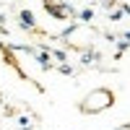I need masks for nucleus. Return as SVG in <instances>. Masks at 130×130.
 <instances>
[{
	"mask_svg": "<svg viewBox=\"0 0 130 130\" xmlns=\"http://www.w3.org/2000/svg\"><path fill=\"white\" fill-rule=\"evenodd\" d=\"M115 104V94L109 89H94L86 94V99L81 102V112L83 115H99L104 109H109Z\"/></svg>",
	"mask_w": 130,
	"mask_h": 130,
	"instance_id": "nucleus-1",
	"label": "nucleus"
},
{
	"mask_svg": "<svg viewBox=\"0 0 130 130\" xmlns=\"http://www.w3.org/2000/svg\"><path fill=\"white\" fill-rule=\"evenodd\" d=\"M44 10L52 18H57V21H65V18H73L75 16V10H73L70 3H52V0H44Z\"/></svg>",
	"mask_w": 130,
	"mask_h": 130,
	"instance_id": "nucleus-2",
	"label": "nucleus"
},
{
	"mask_svg": "<svg viewBox=\"0 0 130 130\" xmlns=\"http://www.w3.org/2000/svg\"><path fill=\"white\" fill-rule=\"evenodd\" d=\"M18 24H21V29H24V31H29V29H34L37 26V18H34V13H31V10H21V13H18Z\"/></svg>",
	"mask_w": 130,
	"mask_h": 130,
	"instance_id": "nucleus-3",
	"label": "nucleus"
},
{
	"mask_svg": "<svg viewBox=\"0 0 130 130\" xmlns=\"http://www.w3.org/2000/svg\"><path fill=\"white\" fill-rule=\"evenodd\" d=\"M34 60L39 62V68H42V70H52V57H50V52H47V50H39L37 55H34Z\"/></svg>",
	"mask_w": 130,
	"mask_h": 130,
	"instance_id": "nucleus-4",
	"label": "nucleus"
},
{
	"mask_svg": "<svg viewBox=\"0 0 130 130\" xmlns=\"http://www.w3.org/2000/svg\"><path fill=\"white\" fill-rule=\"evenodd\" d=\"M78 21H81V24H91V21H94V10H91V8L81 10V13H78Z\"/></svg>",
	"mask_w": 130,
	"mask_h": 130,
	"instance_id": "nucleus-5",
	"label": "nucleus"
},
{
	"mask_svg": "<svg viewBox=\"0 0 130 130\" xmlns=\"http://www.w3.org/2000/svg\"><path fill=\"white\" fill-rule=\"evenodd\" d=\"M120 18H125V10H122V8L109 10V21H120Z\"/></svg>",
	"mask_w": 130,
	"mask_h": 130,
	"instance_id": "nucleus-6",
	"label": "nucleus"
},
{
	"mask_svg": "<svg viewBox=\"0 0 130 130\" xmlns=\"http://www.w3.org/2000/svg\"><path fill=\"white\" fill-rule=\"evenodd\" d=\"M81 62H83V65H89V62H96V52H86V55L81 57Z\"/></svg>",
	"mask_w": 130,
	"mask_h": 130,
	"instance_id": "nucleus-7",
	"label": "nucleus"
},
{
	"mask_svg": "<svg viewBox=\"0 0 130 130\" xmlns=\"http://www.w3.org/2000/svg\"><path fill=\"white\" fill-rule=\"evenodd\" d=\"M52 57H55V60H60V62H65V60H68V55H65L62 50H52Z\"/></svg>",
	"mask_w": 130,
	"mask_h": 130,
	"instance_id": "nucleus-8",
	"label": "nucleus"
},
{
	"mask_svg": "<svg viewBox=\"0 0 130 130\" xmlns=\"http://www.w3.org/2000/svg\"><path fill=\"white\" fill-rule=\"evenodd\" d=\"M60 73H65V75H73V68H70L68 62H62V65H60Z\"/></svg>",
	"mask_w": 130,
	"mask_h": 130,
	"instance_id": "nucleus-9",
	"label": "nucleus"
},
{
	"mask_svg": "<svg viewBox=\"0 0 130 130\" xmlns=\"http://www.w3.org/2000/svg\"><path fill=\"white\" fill-rule=\"evenodd\" d=\"M127 47H130V44H127V42H125V39H117V50H120V52H125Z\"/></svg>",
	"mask_w": 130,
	"mask_h": 130,
	"instance_id": "nucleus-10",
	"label": "nucleus"
},
{
	"mask_svg": "<svg viewBox=\"0 0 130 130\" xmlns=\"http://www.w3.org/2000/svg\"><path fill=\"white\" fill-rule=\"evenodd\" d=\"M122 39H125L127 44H130V31H125V34H122Z\"/></svg>",
	"mask_w": 130,
	"mask_h": 130,
	"instance_id": "nucleus-11",
	"label": "nucleus"
},
{
	"mask_svg": "<svg viewBox=\"0 0 130 130\" xmlns=\"http://www.w3.org/2000/svg\"><path fill=\"white\" fill-rule=\"evenodd\" d=\"M122 10H125V16H130V5H122Z\"/></svg>",
	"mask_w": 130,
	"mask_h": 130,
	"instance_id": "nucleus-12",
	"label": "nucleus"
},
{
	"mask_svg": "<svg viewBox=\"0 0 130 130\" xmlns=\"http://www.w3.org/2000/svg\"><path fill=\"white\" fill-rule=\"evenodd\" d=\"M102 3H104V0H102Z\"/></svg>",
	"mask_w": 130,
	"mask_h": 130,
	"instance_id": "nucleus-13",
	"label": "nucleus"
}]
</instances>
